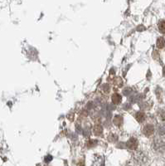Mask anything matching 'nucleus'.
Wrapping results in <instances>:
<instances>
[{
	"label": "nucleus",
	"mask_w": 165,
	"mask_h": 166,
	"mask_svg": "<svg viewBox=\"0 0 165 166\" xmlns=\"http://www.w3.org/2000/svg\"><path fill=\"white\" fill-rule=\"evenodd\" d=\"M143 132H144V134L146 136H152V135L154 133V125H152V124H146V125L144 126V130H143Z\"/></svg>",
	"instance_id": "obj_1"
},
{
	"label": "nucleus",
	"mask_w": 165,
	"mask_h": 166,
	"mask_svg": "<svg viewBox=\"0 0 165 166\" xmlns=\"http://www.w3.org/2000/svg\"><path fill=\"white\" fill-rule=\"evenodd\" d=\"M127 147L130 150H135L137 146H138V140H136L135 138H131L128 140L127 142Z\"/></svg>",
	"instance_id": "obj_2"
},
{
	"label": "nucleus",
	"mask_w": 165,
	"mask_h": 166,
	"mask_svg": "<svg viewBox=\"0 0 165 166\" xmlns=\"http://www.w3.org/2000/svg\"><path fill=\"white\" fill-rule=\"evenodd\" d=\"M120 102H121V96L118 93H115L112 96V102L115 105H118L120 104Z\"/></svg>",
	"instance_id": "obj_3"
},
{
	"label": "nucleus",
	"mask_w": 165,
	"mask_h": 166,
	"mask_svg": "<svg viewBox=\"0 0 165 166\" xmlns=\"http://www.w3.org/2000/svg\"><path fill=\"white\" fill-rule=\"evenodd\" d=\"M114 124L117 125V126H120V124H122V122H123V118L122 116H116L114 118Z\"/></svg>",
	"instance_id": "obj_4"
},
{
	"label": "nucleus",
	"mask_w": 165,
	"mask_h": 166,
	"mask_svg": "<svg viewBox=\"0 0 165 166\" xmlns=\"http://www.w3.org/2000/svg\"><path fill=\"white\" fill-rule=\"evenodd\" d=\"M135 118H136V120L139 121V122H143V121L145 120V115H144V113H143V112H138V113L136 114V116H135Z\"/></svg>",
	"instance_id": "obj_5"
},
{
	"label": "nucleus",
	"mask_w": 165,
	"mask_h": 166,
	"mask_svg": "<svg viewBox=\"0 0 165 166\" xmlns=\"http://www.w3.org/2000/svg\"><path fill=\"white\" fill-rule=\"evenodd\" d=\"M165 46V39L164 38H158L157 41V47L158 48H163Z\"/></svg>",
	"instance_id": "obj_6"
},
{
	"label": "nucleus",
	"mask_w": 165,
	"mask_h": 166,
	"mask_svg": "<svg viewBox=\"0 0 165 166\" xmlns=\"http://www.w3.org/2000/svg\"><path fill=\"white\" fill-rule=\"evenodd\" d=\"M158 30L161 33H165V21H160L158 23Z\"/></svg>",
	"instance_id": "obj_7"
},
{
	"label": "nucleus",
	"mask_w": 165,
	"mask_h": 166,
	"mask_svg": "<svg viewBox=\"0 0 165 166\" xmlns=\"http://www.w3.org/2000/svg\"><path fill=\"white\" fill-rule=\"evenodd\" d=\"M93 131H94L95 135H96V136H99L100 134H101L102 133V128L101 126H95L94 129H93Z\"/></svg>",
	"instance_id": "obj_8"
},
{
	"label": "nucleus",
	"mask_w": 165,
	"mask_h": 166,
	"mask_svg": "<svg viewBox=\"0 0 165 166\" xmlns=\"http://www.w3.org/2000/svg\"><path fill=\"white\" fill-rule=\"evenodd\" d=\"M163 74H164V76H165V67H164V69H163Z\"/></svg>",
	"instance_id": "obj_9"
}]
</instances>
